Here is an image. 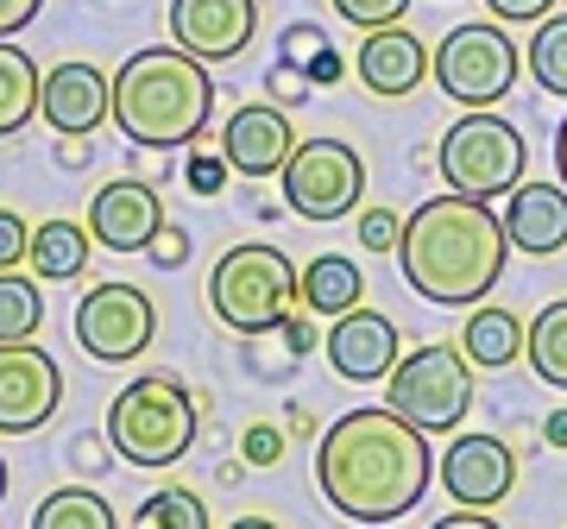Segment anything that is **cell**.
Instances as JSON below:
<instances>
[{
	"label": "cell",
	"instance_id": "e0dca14e",
	"mask_svg": "<svg viewBox=\"0 0 567 529\" xmlns=\"http://www.w3.org/2000/svg\"><path fill=\"white\" fill-rule=\"evenodd\" d=\"M158 221H164L158 189L133 184V177L102 184L95 203H89V234H95V246H107V252H145V240L158 234Z\"/></svg>",
	"mask_w": 567,
	"mask_h": 529
},
{
	"label": "cell",
	"instance_id": "5b68a950",
	"mask_svg": "<svg viewBox=\"0 0 567 529\" xmlns=\"http://www.w3.org/2000/svg\"><path fill=\"white\" fill-rule=\"evenodd\" d=\"M208 309L221 315V328L234 334H271L284 328V315L297 309V264L284 259L278 246H227L215 271H208Z\"/></svg>",
	"mask_w": 567,
	"mask_h": 529
},
{
	"label": "cell",
	"instance_id": "7bdbcfd3",
	"mask_svg": "<svg viewBox=\"0 0 567 529\" xmlns=\"http://www.w3.org/2000/svg\"><path fill=\"white\" fill-rule=\"evenodd\" d=\"M429 529H498V517H486V510H454V517H435Z\"/></svg>",
	"mask_w": 567,
	"mask_h": 529
},
{
	"label": "cell",
	"instance_id": "f6af8a7d",
	"mask_svg": "<svg viewBox=\"0 0 567 529\" xmlns=\"http://www.w3.org/2000/svg\"><path fill=\"white\" fill-rule=\"evenodd\" d=\"M555 170H561V189H567V114H561V126H555Z\"/></svg>",
	"mask_w": 567,
	"mask_h": 529
},
{
	"label": "cell",
	"instance_id": "1f68e13d",
	"mask_svg": "<svg viewBox=\"0 0 567 529\" xmlns=\"http://www.w3.org/2000/svg\"><path fill=\"white\" fill-rule=\"evenodd\" d=\"M183 177H189V189H196V196H221L234 170H227L221 152H196V158L183 164Z\"/></svg>",
	"mask_w": 567,
	"mask_h": 529
},
{
	"label": "cell",
	"instance_id": "7dc6e473",
	"mask_svg": "<svg viewBox=\"0 0 567 529\" xmlns=\"http://www.w3.org/2000/svg\"><path fill=\"white\" fill-rule=\"evenodd\" d=\"M0 498H7V460H0Z\"/></svg>",
	"mask_w": 567,
	"mask_h": 529
},
{
	"label": "cell",
	"instance_id": "f546056e",
	"mask_svg": "<svg viewBox=\"0 0 567 529\" xmlns=\"http://www.w3.org/2000/svg\"><path fill=\"white\" fill-rule=\"evenodd\" d=\"M404 240V215H391V208H365L360 215V246L365 252H398Z\"/></svg>",
	"mask_w": 567,
	"mask_h": 529
},
{
	"label": "cell",
	"instance_id": "83f0119b",
	"mask_svg": "<svg viewBox=\"0 0 567 529\" xmlns=\"http://www.w3.org/2000/svg\"><path fill=\"white\" fill-rule=\"evenodd\" d=\"M133 529H208V505L189 486H158L133 510Z\"/></svg>",
	"mask_w": 567,
	"mask_h": 529
},
{
	"label": "cell",
	"instance_id": "30bf717a",
	"mask_svg": "<svg viewBox=\"0 0 567 529\" xmlns=\"http://www.w3.org/2000/svg\"><path fill=\"white\" fill-rule=\"evenodd\" d=\"M158 334V309L140 284H121L107 278L76 303V346L95 360V366H133Z\"/></svg>",
	"mask_w": 567,
	"mask_h": 529
},
{
	"label": "cell",
	"instance_id": "74e56055",
	"mask_svg": "<svg viewBox=\"0 0 567 529\" xmlns=\"http://www.w3.org/2000/svg\"><path fill=\"white\" fill-rule=\"evenodd\" d=\"M265 89H271V95H278L284 107H290V102H303V95H309L303 70H290V63H278V70H271V76H265Z\"/></svg>",
	"mask_w": 567,
	"mask_h": 529
},
{
	"label": "cell",
	"instance_id": "8d00e7d4",
	"mask_svg": "<svg viewBox=\"0 0 567 529\" xmlns=\"http://www.w3.org/2000/svg\"><path fill=\"white\" fill-rule=\"evenodd\" d=\"M548 7H555V0H486V13H498V20H511V25L548 20Z\"/></svg>",
	"mask_w": 567,
	"mask_h": 529
},
{
	"label": "cell",
	"instance_id": "9c48e42d",
	"mask_svg": "<svg viewBox=\"0 0 567 529\" xmlns=\"http://www.w3.org/2000/svg\"><path fill=\"white\" fill-rule=\"evenodd\" d=\"M365 196V164L341 139H303L284 158V203L297 221H341Z\"/></svg>",
	"mask_w": 567,
	"mask_h": 529
},
{
	"label": "cell",
	"instance_id": "bcb514c9",
	"mask_svg": "<svg viewBox=\"0 0 567 529\" xmlns=\"http://www.w3.org/2000/svg\"><path fill=\"white\" fill-rule=\"evenodd\" d=\"M227 529H278L271 517H240V523H227Z\"/></svg>",
	"mask_w": 567,
	"mask_h": 529
},
{
	"label": "cell",
	"instance_id": "7c38bea8",
	"mask_svg": "<svg viewBox=\"0 0 567 529\" xmlns=\"http://www.w3.org/2000/svg\"><path fill=\"white\" fill-rule=\"evenodd\" d=\"M435 467H442V491L466 510H492L517 491V454L498 435H454Z\"/></svg>",
	"mask_w": 567,
	"mask_h": 529
},
{
	"label": "cell",
	"instance_id": "7402d4cb",
	"mask_svg": "<svg viewBox=\"0 0 567 529\" xmlns=\"http://www.w3.org/2000/svg\"><path fill=\"white\" fill-rule=\"evenodd\" d=\"M461 353L486 372L511 366V360L524 353V322H517V309L473 303V315H466V328H461Z\"/></svg>",
	"mask_w": 567,
	"mask_h": 529
},
{
	"label": "cell",
	"instance_id": "ffe728a7",
	"mask_svg": "<svg viewBox=\"0 0 567 529\" xmlns=\"http://www.w3.org/2000/svg\"><path fill=\"white\" fill-rule=\"evenodd\" d=\"M360 297H365V278L347 252H316V259L297 271V303H303L309 315H347Z\"/></svg>",
	"mask_w": 567,
	"mask_h": 529
},
{
	"label": "cell",
	"instance_id": "b9f144b4",
	"mask_svg": "<svg viewBox=\"0 0 567 529\" xmlns=\"http://www.w3.org/2000/svg\"><path fill=\"white\" fill-rule=\"evenodd\" d=\"M58 164L63 170H82L89 164V133H58Z\"/></svg>",
	"mask_w": 567,
	"mask_h": 529
},
{
	"label": "cell",
	"instance_id": "d6a6232c",
	"mask_svg": "<svg viewBox=\"0 0 567 529\" xmlns=\"http://www.w3.org/2000/svg\"><path fill=\"white\" fill-rule=\"evenodd\" d=\"M25 252H32V227H25V215L0 208V271L25 264Z\"/></svg>",
	"mask_w": 567,
	"mask_h": 529
},
{
	"label": "cell",
	"instance_id": "f35d334b",
	"mask_svg": "<svg viewBox=\"0 0 567 529\" xmlns=\"http://www.w3.org/2000/svg\"><path fill=\"white\" fill-rule=\"evenodd\" d=\"M44 0H0V39H13V32H25V25L39 20Z\"/></svg>",
	"mask_w": 567,
	"mask_h": 529
},
{
	"label": "cell",
	"instance_id": "9a60e30c",
	"mask_svg": "<svg viewBox=\"0 0 567 529\" xmlns=\"http://www.w3.org/2000/svg\"><path fill=\"white\" fill-rule=\"evenodd\" d=\"M328 366L341 372L347 385H379V378H391V366H398V322H391L385 309L353 303L328 328Z\"/></svg>",
	"mask_w": 567,
	"mask_h": 529
},
{
	"label": "cell",
	"instance_id": "ee69618b",
	"mask_svg": "<svg viewBox=\"0 0 567 529\" xmlns=\"http://www.w3.org/2000/svg\"><path fill=\"white\" fill-rule=\"evenodd\" d=\"M543 442L548 448H567V409H548L543 416Z\"/></svg>",
	"mask_w": 567,
	"mask_h": 529
},
{
	"label": "cell",
	"instance_id": "2e32d148",
	"mask_svg": "<svg viewBox=\"0 0 567 529\" xmlns=\"http://www.w3.org/2000/svg\"><path fill=\"white\" fill-rule=\"evenodd\" d=\"M114 114V76H102L95 63H58L39 82V121L58 133H95Z\"/></svg>",
	"mask_w": 567,
	"mask_h": 529
},
{
	"label": "cell",
	"instance_id": "d590c367",
	"mask_svg": "<svg viewBox=\"0 0 567 529\" xmlns=\"http://www.w3.org/2000/svg\"><path fill=\"white\" fill-rule=\"evenodd\" d=\"M341 76H347V58L334 51V44H322V51L303 63V82H309V89H334Z\"/></svg>",
	"mask_w": 567,
	"mask_h": 529
},
{
	"label": "cell",
	"instance_id": "ba28073f",
	"mask_svg": "<svg viewBox=\"0 0 567 529\" xmlns=\"http://www.w3.org/2000/svg\"><path fill=\"white\" fill-rule=\"evenodd\" d=\"M429 70H435V89H442L454 107H498L511 89H517L524 58H517V44L505 39V25L466 20L435 44Z\"/></svg>",
	"mask_w": 567,
	"mask_h": 529
},
{
	"label": "cell",
	"instance_id": "4dcf8cb0",
	"mask_svg": "<svg viewBox=\"0 0 567 529\" xmlns=\"http://www.w3.org/2000/svg\"><path fill=\"white\" fill-rule=\"evenodd\" d=\"M145 259H152V264H164V271H177V264L189 259V234H183V227L171 221V215H164V221H158V234L145 240Z\"/></svg>",
	"mask_w": 567,
	"mask_h": 529
},
{
	"label": "cell",
	"instance_id": "3957f363",
	"mask_svg": "<svg viewBox=\"0 0 567 529\" xmlns=\"http://www.w3.org/2000/svg\"><path fill=\"white\" fill-rule=\"evenodd\" d=\"M208 114H215V82L208 63L189 58L183 44H152L114 70V114L126 145L145 152H171V145H196Z\"/></svg>",
	"mask_w": 567,
	"mask_h": 529
},
{
	"label": "cell",
	"instance_id": "60d3db41",
	"mask_svg": "<svg viewBox=\"0 0 567 529\" xmlns=\"http://www.w3.org/2000/svg\"><path fill=\"white\" fill-rule=\"evenodd\" d=\"M284 346H290V360H303L309 346H316V328L303 315H284Z\"/></svg>",
	"mask_w": 567,
	"mask_h": 529
},
{
	"label": "cell",
	"instance_id": "ab89813d",
	"mask_svg": "<svg viewBox=\"0 0 567 529\" xmlns=\"http://www.w3.org/2000/svg\"><path fill=\"white\" fill-rule=\"evenodd\" d=\"M102 454H114V448L95 442V435H76V442H70V460H76L82 473H102Z\"/></svg>",
	"mask_w": 567,
	"mask_h": 529
},
{
	"label": "cell",
	"instance_id": "5bb4252c",
	"mask_svg": "<svg viewBox=\"0 0 567 529\" xmlns=\"http://www.w3.org/2000/svg\"><path fill=\"white\" fill-rule=\"evenodd\" d=\"M290 152H297V133H290V114L278 102H246L227 114L221 158L234 177H278Z\"/></svg>",
	"mask_w": 567,
	"mask_h": 529
},
{
	"label": "cell",
	"instance_id": "d6986e66",
	"mask_svg": "<svg viewBox=\"0 0 567 529\" xmlns=\"http://www.w3.org/2000/svg\"><path fill=\"white\" fill-rule=\"evenodd\" d=\"M505 234L529 259L567 252V189L561 184H517L505 203Z\"/></svg>",
	"mask_w": 567,
	"mask_h": 529
},
{
	"label": "cell",
	"instance_id": "8fae6325",
	"mask_svg": "<svg viewBox=\"0 0 567 529\" xmlns=\"http://www.w3.org/2000/svg\"><path fill=\"white\" fill-rule=\"evenodd\" d=\"M63 404L58 360L32 341L0 346V435H39Z\"/></svg>",
	"mask_w": 567,
	"mask_h": 529
},
{
	"label": "cell",
	"instance_id": "ac0fdd59",
	"mask_svg": "<svg viewBox=\"0 0 567 529\" xmlns=\"http://www.w3.org/2000/svg\"><path fill=\"white\" fill-rule=\"evenodd\" d=\"M360 82L379 95V102H404L429 82V44L404 25H379V32H365L360 58H353Z\"/></svg>",
	"mask_w": 567,
	"mask_h": 529
},
{
	"label": "cell",
	"instance_id": "f1b7e54d",
	"mask_svg": "<svg viewBox=\"0 0 567 529\" xmlns=\"http://www.w3.org/2000/svg\"><path fill=\"white\" fill-rule=\"evenodd\" d=\"M334 13L360 32H379V25H398L410 13V0H334Z\"/></svg>",
	"mask_w": 567,
	"mask_h": 529
},
{
	"label": "cell",
	"instance_id": "d4e9b609",
	"mask_svg": "<svg viewBox=\"0 0 567 529\" xmlns=\"http://www.w3.org/2000/svg\"><path fill=\"white\" fill-rule=\"evenodd\" d=\"M32 529H121V517H114V505H107L102 491L63 486L32 510Z\"/></svg>",
	"mask_w": 567,
	"mask_h": 529
},
{
	"label": "cell",
	"instance_id": "e575fe53",
	"mask_svg": "<svg viewBox=\"0 0 567 529\" xmlns=\"http://www.w3.org/2000/svg\"><path fill=\"white\" fill-rule=\"evenodd\" d=\"M240 454H246V467H278L284 460V435L271 423H252L246 428V442H240Z\"/></svg>",
	"mask_w": 567,
	"mask_h": 529
},
{
	"label": "cell",
	"instance_id": "4316f807",
	"mask_svg": "<svg viewBox=\"0 0 567 529\" xmlns=\"http://www.w3.org/2000/svg\"><path fill=\"white\" fill-rule=\"evenodd\" d=\"M524 63H529V76H536V89H548V95H567V13H548V20H536V39H529Z\"/></svg>",
	"mask_w": 567,
	"mask_h": 529
},
{
	"label": "cell",
	"instance_id": "277c9868",
	"mask_svg": "<svg viewBox=\"0 0 567 529\" xmlns=\"http://www.w3.org/2000/svg\"><path fill=\"white\" fill-rule=\"evenodd\" d=\"M196 442V397L171 372H140L107 404V448L126 467H177Z\"/></svg>",
	"mask_w": 567,
	"mask_h": 529
},
{
	"label": "cell",
	"instance_id": "484cf974",
	"mask_svg": "<svg viewBox=\"0 0 567 529\" xmlns=\"http://www.w3.org/2000/svg\"><path fill=\"white\" fill-rule=\"evenodd\" d=\"M44 322V297L39 278H20V271H0V346L7 341H32Z\"/></svg>",
	"mask_w": 567,
	"mask_h": 529
},
{
	"label": "cell",
	"instance_id": "603a6c76",
	"mask_svg": "<svg viewBox=\"0 0 567 529\" xmlns=\"http://www.w3.org/2000/svg\"><path fill=\"white\" fill-rule=\"evenodd\" d=\"M39 63L25 58L13 39H0V139H13L39 121Z\"/></svg>",
	"mask_w": 567,
	"mask_h": 529
},
{
	"label": "cell",
	"instance_id": "836d02e7",
	"mask_svg": "<svg viewBox=\"0 0 567 529\" xmlns=\"http://www.w3.org/2000/svg\"><path fill=\"white\" fill-rule=\"evenodd\" d=\"M322 44H328V39H322V25H309V20H303V25H290V32L278 39V63H290V70H303V63L316 58Z\"/></svg>",
	"mask_w": 567,
	"mask_h": 529
},
{
	"label": "cell",
	"instance_id": "cb8c5ba5",
	"mask_svg": "<svg viewBox=\"0 0 567 529\" xmlns=\"http://www.w3.org/2000/svg\"><path fill=\"white\" fill-rule=\"evenodd\" d=\"M524 360H529V372H536L543 385L567 391V297L548 303L543 315L524 328Z\"/></svg>",
	"mask_w": 567,
	"mask_h": 529
},
{
	"label": "cell",
	"instance_id": "44dd1931",
	"mask_svg": "<svg viewBox=\"0 0 567 529\" xmlns=\"http://www.w3.org/2000/svg\"><path fill=\"white\" fill-rule=\"evenodd\" d=\"M89 252H95V234L82 221H44L32 227V278H44V284H70V278H82V264H89Z\"/></svg>",
	"mask_w": 567,
	"mask_h": 529
},
{
	"label": "cell",
	"instance_id": "52a82bcc",
	"mask_svg": "<svg viewBox=\"0 0 567 529\" xmlns=\"http://www.w3.org/2000/svg\"><path fill=\"white\" fill-rule=\"evenodd\" d=\"M385 397H391V409H398L404 423H416L423 435H447V428H461V416L473 409V360H466L461 346L429 341V346H416L410 360L391 366Z\"/></svg>",
	"mask_w": 567,
	"mask_h": 529
},
{
	"label": "cell",
	"instance_id": "6da1fadb",
	"mask_svg": "<svg viewBox=\"0 0 567 529\" xmlns=\"http://www.w3.org/2000/svg\"><path fill=\"white\" fill-rule=\"evenodd\" d=\"M435 454L416 423L398 409H347L316 442V486L347 523H398L423 505Z\"/></svg>",
	"mask_w": 567,
	"mask_h": 529
},
{
	"label": "cell",
	"instance_id": "8992f818",
	"mask_svg": "<svg viewBox=\"0 0 567 529\" xmlns=\"http://www.w3.org/2000/svg\"><path fill=\"white\" fill-rule=\"evenodd\" d=\"M524 164H529V145L505 114L466 107L461 121L442 133V177L461 196H480V203L511 196V189L524 184Z\"/></svg>",
	"mask_w": 567,
	"mask_h": 529
},
{
	"label": "cell",
	"instance_id": "7a4b0ae2",
	"mask_svg": "<svg viewBox=\"0 0 567 529\" xmlns=\"http://www.w3.org/2000/svg\"><path fill=\"white\" fill-rule=\"evenodd\" d=\"M511 234L505 215H492L480 196H429L416 215H404V240H398V264L416 297L442 309H473L486 303V290L505 278Z\"/></svg>",
	"mask_w": 567,
	"mask_h": 529
},
{
	"label": "cell",
	"instance_id": "4fadbf2b",
	"mask_svg": "<svg viewBox=\"0 0 567 529\" xmlns=\"http://www.w3.org/2000/svg\"><path fill=\"white\" fill-rule=\"evenodd\" d=\"M259 32V0H171V44L203 63H234Z\"/></svg>",
	"mask_w": 567,
	"mask_h": 529
}]
</instances>
